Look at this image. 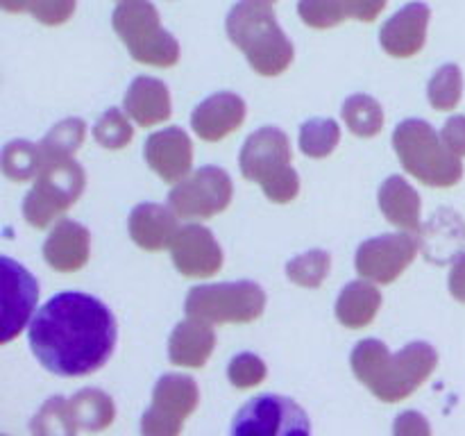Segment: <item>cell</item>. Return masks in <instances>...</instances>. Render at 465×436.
<instances>
[{
    "label": "cell",
    "instance_id": "cell-1",
    "mask_svg": "<svg viewBox=\"0 0 465 436\" xmlns=\"http://www.w3.org/2000/svg\"><path fill=\"white\" fill-rule=\"evenodd\" d=\"M118 325L100 298L80 291L54 293L36 309L27 341L36 362L59 377H82L100 371L114 354Z\"/></svg>",
    "mask_w": 465,
    "mask_h": 436
},
{
    "label": "cell",
    "instance_id": "cell-2",
    "mask_svg": "<svg viewBox=\"0 0 465 436\" xmlns=\"http://www.w3.org/2000/svg\"><path fill=\"white\" fill-rule=\"evenodd\" d=\"M352 371L384 402H400L409 398L439 366V352L425 341L407 343L391 354L381 341H359L352 350Z\"/></svg>",
    "mask_w": 465,
    "mask_h": 436
},
{
    "label": "cell",
    "instance_id": "cell-3",
    "mask_svg": "<svg viewBox=\"0 0 465 436\" xmlns=\"http://www.w3.org/2000/svg\"><path fill=\"white\" fill-rule=\"evenodd\" d=\"M225 30L259 75H280L293 62V44L277 23L268 0H239L227 14Z\"/></svg>",
    "mask_w": 465,
    "mask_h": 436
},
{
    "label": "cell",
    "instance_id": "cell-4",
    "mask_svg": "<svg viewBox=\"0 0 465 436\" xmlns=\"http://www.w3.org/2000/svg\"><path fill=\"white\" fill-rule=\"evenodd\" d=\"M291 141L280 127H259L245 139L239 166L245 180L262 184L272 203H293L300 193V177L291 166Z\"/></svg>",
    "mask_w": 465,
    "mask_h": 436
},
{
    "label": "cell",
    "instance_id": "cell-5",
    "mask_svg": "<svg viewBox=\"0 0 465 436\" xmlns=\"http://www.w3.org/2000/svg\"><path fill=\"white\" fill-rule=\"evenodd\" d=\"M393 148L407 173L422 184L448 189L461 182V157H457L445 145L440 132L422 118H407L395 127Z\"/></svg>",
    "mask_w": 465,
    "mask_h": 436
},
{
    "label": "cell",
    "instance_id": "cell-6",
    "mask_svg": "<svg viewBox=\"0 0 465 436\" xmlns=\"http://www.w3.org/2000/svg\"><path fill=\"white\" fill-rule=\"evenodd\" d=\"M44 154V153H41ZM86 175L71 154H44L35 186L25 195L23 216L32 227H48L62 216L84 191Z\"/></svg>",
    "mask_w": 465,
    "mask_h": 436
},
{
    "label": "cell",
    "instance_id": "cell-7",
    "mask_svg": "<svg viewBox=\"0 0 465 436\" xmlns=\"http://www.w3.org/2000/svg\"><path fill=\"white\" fill-rule=\"evenodd\" d=\"M112 25L132 57L150 66H175L180 44L159 23V12L150 0H123L114 9Z\"/></svg>",
    "mask_w": 465,
    "mask_h": 436
},
{
    "label": "cell",
    "instance_id": "cell-8",
    "mask_svg": "<svg viewBox=\"0 0 465 436\" xmlns=\"http://www.w3.org/2000/svg\"><path fill=\"white\" fill-rule=\"evenodd\" d=\"M186 313L204 322H250L257 321L266 307V293L248 280L223 284L193 286L186 295Z\"/></svg>",
    "mask_w": 465,
    "mask_h": 436
},
{
    "label": "cell",
    "instance_id": "cell-9",
    "mask_svg": "<svg viewBox=\"0 0 465 436\" xmlns=\"http://www.w3.org/2000/svg\"><path fill=\"white\" fill-rule=\"evenodd\" d=\"M230 431L234 436H293L312 434V421L295 400L277 393H263L236 411Z\"/></svg>",
    "mask_w": 465,
    "mask_h": 436
},
{
    "label": "cell",
    "instance_id": "cell-10",
    "mask_svg": "<svg viewBox=\"0 0 465 436\" xmlns=\"http://www.w3.org/2000/svg\"><path fill=\"white\" fill-rule=\"evenodd\" d=\"M232 177L218 166H203L177 182L168 193V204L180 218L203 221L225 212L232 203Z\"/></svg>",
    "mask_w": 465,
    "mask_h": 436
},
{
    "label": "cell",
    "instance_id": "cell-11",
    "mask_svg": "<svg viewBox=\"0 0 465 436\" xmlns=\"http://www.w3.org/2000/svg\"><path fill=\"white\" fill-rule=\"evenodd\" d=\"M200 402V391L195 382L186 375H163L154 384L153 404L143 413L141 431L153 436L180 434L184 421L195 411Z\"/></svg>",
    "mask_w": 465,
    "mask_h": 436
},
{
    "label": "cell",
    "instance_id": "cell-12",
    "mask_svg": "<svg viewBox=\"0 0 465 436\" xmlns=\"http://www.w3.org/2000/svg\"><path fill=\"white\" fill-rule=\"evenodd\" d=\"M420 250V239L413 234H384L366 241L357 250V271L377 284H391L398 280Z\"/></svg>",
    "mask_w": 465,
    "mask_h": 436
},
{
    "label": "cell",
    "instance_id": "cell-13",
    "mask_svg": "<svg viewBox=\"0 0 465 436\" xmlns=\"http://www.w3.org/2000/svg\"><path fill=\"white\" fill-rule=\"evenodd\" d=\"M3 343L21 334L27 321H32L39 298V284L23 263L3 254Z\"/></svg>",
    "mask_w": 465,
    "mask_h": 436
},
{
    "label": "cell",
    "instance_id": "cell-14",
    "mask_svg": "<svg viewBox=\"0 0 465 436\" xmlns=\"http://www.w3.org/2000/svg\"><path fill=\"white\" fill-rule=\"evenodd\" d=\"M173 263L186 277H209L223 266V250L203 225H184L171 243Z\"/></svg>",
    "mask_w": 465,
    "mask_h": 436
},
{
    "label": "cell",
    "instance_id": "cell-15",
    "mask_svg": "<svg viewBox=\"0 0 465 436\" xmlns=\"http://www.w3.org/2000/svg\"><path fill=\"white\" fill-rule=\"evenodd\" d=\"M143 157L148 166L163 182L177 184L191 173L193 164V144L182 127H163L153 132L145 141Z\"/></svg>",
    "mask_w": 465,
    "mask_h": 436
},
{
    "label": "cell",
    "instance_id": "cell-16",
    "mask_svg": "<svg viewBox=\"0 0 465 436\" xmlns=\"http://www.w3.org/2000/svg\"><path fill=\"white\" fill-rule=\"evenodd\" d=\"M431 9L422 0L400 7L380 30V44L391 57H413L427 41Z\"/></svg>",
    "mask_w": 465,
    "mask_h": 436
},
{
    "label": "cell",
    "instance_id": "cell-17",
    "mask_svg": "<svg viewBox=\"0 0 465 436\" xmlns=\"http://www.w3.org/2000/svg\"><path fill=\"white\" fill-rule=\"evenodd\" d=\"M418 232L427 262L445 266L465 253V221L454 209L443 207L434 212Z\"/></svg>",
    "mask_w": 465,
    "mask_h": 436
},
{
    "label": "cell",
    "instance_id": "cell-18",
    "mask_svg": "<svg viewBox=\"0 0 465 436\" xmlns=\"http://www.w3.org/2000/svg\"><path fill=\"white\" fill-rule=\"evenodd\" d=\"M245 114H248V107L241 95L232 91H218L193 109L191 127L200 139L221 141L243 125Z\"/></svg>",
    "mask_w": 465,
    "mask_h": 436
},
{
    "label": "cell",
    "instance_id": "cell-19",
    "mask_svg": "<svg viewBox=\"0 0 465 436\" xmlns=\"http://www.w3.org/2000/svg\"><path fill=\"white\" fill-rule=\"evenodd\" d=\"M89 232L84 225L64 218L50 230L44 243V257L50 268L59 272H75L89 262Z\"/></svg>",
    "mask_w": 465,
    "mask_h": 436
},
{
    "label": "cell",
    "instance_id": "cell-20",
    "mask_svg": "<svg viewBox=\"0 0 465 436\" xmlns=\"http://www.w3.org/2000/svg\"><path fill=\"white\" fill-rule=\"evenodd\" d=\"M177 213L173 209L162 207L154 203L136 204L130 213V234L134 243L143 250H157L171 248L173 239H175L177 230Z\"/></svg>",
    "mask_w": 465,
    "mask_h": 436
},
{
    "label": "cell",
    "instance_id": "cell-21",
    "mask_svg": "<svg viewBox=\"0 0 465 436\" xmlns=\"http://www.w3.org/2000/svg\"><path fill=\"white\" fill-rule=\"evenodd\" d=\"M123 109L141 127H153L168 121L171 116V94L168 86L157 77L141 75L127 89Z\"/></svg>",
    "mask_w": 465,
    "mask_h": 436
},
{
    "label": "cell",
    "instance_id": "cell-22",
    "mask_svg": "<svg viewBox=\"0 0 465 436\" xmlns=\"http://www.w3.org/2000/svg\"><path fill=\"white\" fill-rule=\"evenodd\" d=\"M213 343H216V336H213L212 322L189 316V321L180 322L173 330L171 341H168V357L175 366L203 368L212 357Z\"/></svg>",
    "mask_w": 465,
    "mask_h": 436
},
{
    "label": "cell",
    "instance_id": "cell-23",
    "mask_svg": "<svg viewBox=\"0 0 465 436\" xmlns=\"http://www.w3.org/2000/svg\"><path fill=\"white\" fill-rule=\"evenodd\" d=\"M380 209L389 223L407 232L420 230V195L404 177L391 175L380 189Z\"/></svg>",
    "mask_w": 465,
    "mask_h": 436
},
{
    "label": "cell",
    "instance_id": "cell-24",
    "mask_svg": "<svg viewBox=\"0 0 465 436\" xmlns=\"http://www.w3.org/2000/svg\"><path fill=\"white\" fill-rule=\"evenodd\" d=\"M381 307V293L371 280L350 282L336 300V318L350 330L371 325Z\"/></svg>",
    "mask_w": 465,
    "mask_h": 436
},
{
    "label": "cell",
    "instance_id": "cell-25",
    "mask_svg": "<svg viewBox=\"0 0 465 436\" xmlns=\"http://www.w3.org/2000/svg\"><path fill=\"white\" fill-rule=\"evenodd\" d=\"M71 416L75 427L84 430H104L114 422L116 409H114L112 398L98 389H84L68 400Z\"/></svg>",
    "mask_w": 465,
    "mask_h": 436
},
{
    "label": "cell",
    "instance_id": "cell-26",
    "mask_svg": "<svg viewBox=\"0 0 465 436\" xmlns=\"http://www.w3.org/2000/svg\"><path fill=\"white\" fill-rule=\"evenodd\" d=\"M341 114H343V121L348 125V130L352 134L363 136V139L377 136L381 132V127H384V109H381V104L372 95H350L343 103Z\"/></svg>",
    "mask_w": 465,
    "mask_h": 436
},
{
    "label": "cell",
    "instance_id": "cell-27",
    "mask_svg": "<svg viewBox=\"0 0 465 436\" xmlns=\"http://www.w3.org/2000/svg\"><path fill=\"white\" fill-rule=\"evenodd\" d=\"M41 162H44L41 145L30 144V141H9L3 150V173L12 182L35 180Z\"/></svg>",
    "mask_w": 465,
    "mask_h": 436
},
{
    "label": "cell",
    "instance_id": "cell-28",
    "mask_svg": "<svg viewBox=\"0 0 465 436\" xmlns=\"http://www.w3.org/2000/svg\"><path fill=\"white\" fill-rule=\"evenodd\" d=\"M341 141V127L334 118H309L300 125V150L307 157L322 159L336 150Z\"/></svg>",
    "mask_w": 465,
    "mask_h": 436
},
{
    "label": "cell",
    "instance_id": "cell-29",
    "mask_svg": "<svg viewBox=\"0 0 465 436\" xmlns=\"http://www.w3.org/2000/svg\"><path fill=\"white\" fill-rule=\"evenodd\" d=\"M461 68H459L457 64H443V66L431 75L430 84H427V98H430L431 107L440 109V112H450V109H454L461 103Z\"/></svg>",
    "mask_w": 465,
    "mask_h": 436
},
{
    "label": "cell",
    "instance_id": "cell-30",
    "mask_svg": "<svg viewBox=\"0 0 465 436\" xmlns=\"http://www.w3.org/2000/svg\"><path fill=\"white\" fill-rule=\"evenodd\" d=\"M5 12L30 14L44 25H62L75 12V0H0Z\"/></svg>",
    "mask_w": 465,
    "mask_h": 436
},
{
    "label": "cell",
    "instance_id": "cell-31",
    "mask_svg": "<svg viewBox=\"0 0 465 436\" xmlns=\"http://www.w3.org/2000/svg\"><path fill=\"white\" fill-rule=\"evenodd\" d=\"M132 136H134V127H132L130 114L125 109H107L94 125V139L107 150L125 148Z\"/></svg>",
    "mask_w": 465,
    "mask_h": 436
},
{
    "label": "cell",
    "instance_id": "cell-32",
    "mask_svg": "<svg viewBox=\"0 0 465 436\" xmlns=\"http://www.w3.org/2000/svg\"><path fill=\"white\" fill-rule=\"evenodd\" d=\"M330 253H325V250H312V253H304L300 257L291 259L286 263V275L295 284L316 289L330 275Z\"/></svg>",
    "mask_w": 465,
    "mask_h": 436
},
{
    "label": "cell",
    "instance_id": "cell-33",
    "mask_svg": "<svg viewBox=\"0 0 465 436\" xmlns=\"http://www.w3.org/2000/svg\"><path fill=\"white\" fill-rule=\"evenodd\" d=\"M86 125L82 118H64L41 141L44 154H73L84 144Z\"/></svg>",
    "mask_w": 465,
    "mask_h": 436
},
{
    "label": "cell",
    "instance_id": "cell-34",
    "mask_svg": "<svg viewBox=\"0 0 465 436\" xmlns=\"http://www.w3.org/2000/svg\"><path fill=\"white\" fill-rule=\"evenodd\" d=\"M298 14L304 25L316 27V30L336 27L350 18L341 0H300Z\"/></svg>",
    "mask_w": 465,
    "mask_h": 436
},
{
    "label": "cell",
    "instance_id": "cell-35",
    "mask_svg": "<svg viewBox=\"0 0 465 436\" xmlns=\"http://www.w3.org/2000/svg\"><path fill=\"white\" fill-rule=\"evenodd\" d=\"M32 430L41 431V434H71L75 431V422H73L71 407L64 398H50L48 402L41 407V411L35 416Z\"/></svg>",
    "mask_w": 465,
    "mask_h": 436
},
{
    "label": "cell",
    "instance_id": "cell-36",
    "mask_svg": "<svg viewBox=\"0 0 465 436\" xmlns=\"http://www.w3.org/2000/svg\"><path fill=\"white\" fill-rule=\"evenodd\" d=\"M266 363L252 352L236 354L227 366V377L236 389H252V386L262 384L266 380Z\"/></svg>",
    "mask_w": 465,
    "mask_h": 436
},
{
    "label": "cell",
    "instance_id": "cell-37",
    "mask_svg": "<svg viewBox=\"0 0 465 436\" xmlns=\"http://www.w3.org/2000/svg\"><path fill=\"white\" fill-rule=\"evenodd\" d=\"M440 136H443L445 145L452 150L457 157H465V116L463 114H457V116L448 118L440 130Z\"/></svg>",
    "mask_w": 465,
    "mask_h": 436
},
{
    "label": "cell",
    "instance_id": "cell-38",
    "mask_svg": "<svg viewBox=\"0 0 465 436\" xmlns=\"http://www.w3.org/2000/svg\"><path fill=\"white\" fill-rule=\"evenodd\" d=\"M343 7L348 9L350 18L354 21H366L372 23L386 7V0H341Z\"/></svg>",
    "mask_w": 465,
    "mask_h": 436
},
{
    "label": "cell",
    "instance_id": "cell-39",
    "mask_svg": "<svg viewBox=\"0 0 465 436\" xmlns=\"http://www.w3.org/2000/svg\"><path fill=\"white\" fill-rule=\"evenodd\" d=\"M393 431L395 434H420V431L422 434H430L431 427L427 425V421L418 411H407L398 416Z\"/></svg>",
    "mask_w": 465,
    "mask_h": 436
},
{
    "label": "cell",
    "instance_id": "cell-40",
    "mask_svg": "<svg viewBox=\"0 0 465 436\" xmlns=\"http://www.w3.org/2000/svg\"><path fill=\"white\" fill-rule=\"evenodd\" d=\"M450 293L457 298L459 302L465 304V253L452 262V271H450Z\"/></svg>",
    "mask_w": 465,
    "mask_h": 436
},
{
    "label": "cell",
    "instance_id": "cell-41",
    "mask_svg": "<svg viewBox=\"0 0 465 436\" xmlns=\"http://www.w3.org/2000/svg\"><path fill=\"white\" fill-rule=\"evenodd\" d=\"M268 3H272V5H275V3H277V0H268Z\"/></svg>",
    "mask_w": 465,
    "mask_h": 436
},
{
    "label": "cell",
    "instance_id": "cell-42",
    "mask_svg": "<svg viewBox=\"0 0 465 436\" xmlns=\"http://www.w3.org/2000/svg\"><path fill=\"white\" fill-rule=\"evenodd\" d=\"M118 3H123V0H118Z\"/></svg>",
    "mask_w": 465,
    "mask_h": 436
}]
</instances>
